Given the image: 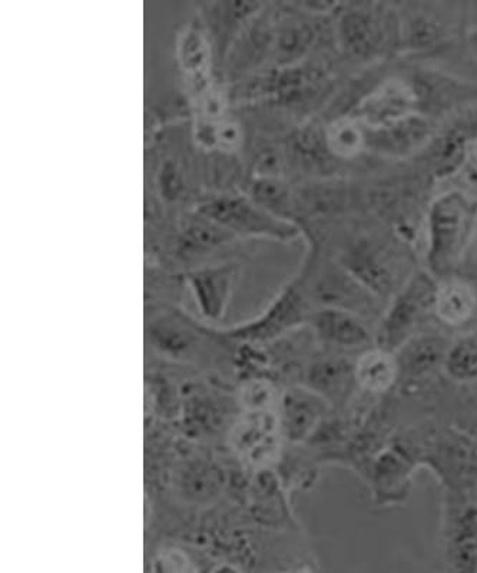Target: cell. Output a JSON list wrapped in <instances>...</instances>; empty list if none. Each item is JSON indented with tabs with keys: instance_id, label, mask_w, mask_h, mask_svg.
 Returning <instances> with one entry per match:
<instances>
[{
	"instance_id": "9a60e30c",
	"label": "cell",
	"mask_w": 477,
	"mask_h": 573,
	"mask_svg": "<svg viewBox=\"0 0 477 573\" xmlns=\"http://www.w3.org/2000/svg\"><path fill=\"white\" fill-rule=\"evenodd\" d=\"M245 500L255 522L266 527H285L291 524L286 487L273 467L254 471L248 482Z\"/></svg>"
},
{
	"instance_id": "ba28073f",
	"label": "cell",
	"mask_w": 477,
	"mask_h": 573,
	"mask_svg": "<svg viewBox=\"0 0 477 573\" xmlns=\"http://www.w3.org/2000/svg\"><path fill=\"white\" fill-rule=\"evenodd\" d=\"M422 92L410 80L387 79L356 103L351 115L366 128L393 124L420 112Z\"/></svg>"
},
{
	"instance_id": "7a4b0ae2",
	"label": "cell",
	"mask_w": 477,
	"mask_h": 573,
	"mask_svg": "<svg viewBox=\"0 0 477 573\" xmlns=\"http://www.w3.org/2000/svg\"><path fill=\"white\" fill-rule=\"evenodd\" d=\"M477 229V197L451 189L430 202L426 216L428 272L445 279L462 263Z\"/></svg>"
},
{
	"instance_id": "52a82bcc",
	"label": "cell",
	"mask_w": 477,
	"mask_h": 573,
	"mask_svg": "<svg viewBox=\"0 0 477 573\" xmlns=\"http://www.w3.org/2000/svg\"><path fill=\"white\" fill-rule=\"evenodd\" d=\"M229 442L235 458L254 471L273 467L280 456L282 438L277 410L241 411L229 432Z\"/></svg>"
},
{
	"instance_id": "7c38bea8",
	"label": "cell",
	"mask_w": 477,
	"mask_h": 573,
	"mask_svg": "<svg viewBox=\"0 0 477 573\" xmlns=\"http://www.w3.org/2000/svg\"><path fill=\"white\" fill-rule=\"evenodd\" d=\"M295 4L297 12L280 13L274 23L271 60L274 68H288L299 65L307 58L318 41V25L309 13Z\"/></svg>"
},
{
	"instance_id": "d6986e66",
	"label": "cell",
	"mask_w": 477,
	"mask_h": 573,
	"mask_svg": "<svg viewBox=\"0 0 477 573\" xmlns=\"http://www.w3.org/2000/svg\"><path fill=\"white\" fill-rule=\"evenodd\" d=\"M352 381H356V366L343 357L324 356L314 359L307 366L302 386L332 404L346 393Z\"/></svg>"
},
{
	"instance_id": "9c48e42d",
	"label": "cell",
	"mask_w": 477,
	"mask_h": 573,
	"mask_svg": "<svg viewBox=\"0 0 477 573\" xmlns=\"http://www.w3.org/2000/svg\"><path fill=\"white\" fill-rule=\"evenodd\" d=\"M328 401L306 386H291L280 393L277 406L282 442L299 447L309 442L323 423Z\"/></svg>"
},
{
	"instance_id": "cb8c5ba5",
	"label": "cell",
	"mask_w": 477,
	"mask_h": 573,
	"mask_svg": "<svg viewBox=\"0 0 477 573\" xmlns=\"http://www.w3.org/2000/svg\"><path fill=\"white\" fill-rule=\"evenodd\" d=\"M448 562L453 573L477 572V518L466 515L453 535L448 548Z\"/></svg>"
},
{
	"instance_id": "8fae6325",
	"label": "cell",
	"mask_w": 477,
	"mask_h": 573,
	"mask_svg": "<svg viewBox=\"0 0 477 573\" xmlns=\"http://www.w3.org/2000/svg\"><path fill=\"white\" fill-rule=\"evenodd\" d=\"M219 390H208L207 387H197L188 383L179 395V414L184 429L193 438H207L223 430V426L235 414H231V406L239 405L237 399L229 401L226 397L217 395Z\"/></svg>"
},
{
	"instance_id": "603a6c76",
	"label": "cell",
	"mask_w": 477,
	"mask_h": 573,
	"mask_svg": "<svg viewBox=\"0 0 477 573\" xmlns=\"http://www.w3.org/2000/svg\"><path fill=\"white\" fill-rule=\"evenodd\" d=\"M399 368L395 354L382 352L380 349L370 350L363 354L356 363V381L368 392L380 393L387 390L396 382Z\"/></svg>"
},
{
	"instance_id": "f1b7e54d",
	"label": "cell",
	"mask_w": 477,
	"mask_h": 573,
	"mask_svg": "<svg viewBox=\"0 0 477 573\" xmlns=\"http://www.w3.org/2000/svg\"><path fill=\"white\" fill-rule=\"evenodd\" d=\"M477 573V572H476Z\"/></svg>"
},
{
	"instance_id": "5bb4252c",
	"label": "cell",
	"mask_w": 477,
	"mask_h": 573,
	"mask_svg": "<svg viewBox=\"0 0 477 573\" xmlns=\"http://www.w3.org/2000/svg\"><path fill=\"white\" fill-rule=\"evenodd\" d=\"M264 3L258 2H214L207 4L204 22L211 35L212 49L220 68L226 63L231 49L241 32L257 15Z\"/></svg>"
},
{
	"instance_id": "30bf717a",
	"label": "cell",
	"mask_w": 477,
	"mask_h": 573,
	"mask_svg": "<svg viewBox=\"0 0 477 573\" xmlns=\"http://www.w3.org/2000/svg\"><path fill=\"white\" fill-rule=\"evenodd\" d=\"M237 278L235 264L202 265L184 276L207 323L219 324L224 320Z\"/></svg>"
},
{
	"instance_id": "4316f807",
	"label": "cell",
	"mask_w": 477,
	"mask_h": 573,
	"mask_svg": "<svg viewBox=\"0 0 477 573\" xmlns=\"http://www.w3.org/2000/svg\"><path fill=\"white\" fill-rule=\"evenodd\" d=\"M212 573H240L233 566H221L217 568V570Z\"/></svg>"
},
{
	"instance_id": "4fadbf2b",
	"label": "cell",
	"mask_w": 477,
	"mask_h": 573,
	"mask_svg": "<svg viewBox=\"0 0 477 573\" xmlns=\"http://www.w3.org/2000/svg\"><path fill=\"white\" fill-rule=\"evenodd\" d=\"M433 135V125L424 113H414L393 124L366 128L367 153L386 158H404L423 148Z\"/></svg>"
},
{
	"instance_id": "e0dca14e",
	"label": "cell",
	"mask_w": 477,
	"mask_h": 573,
	"mask_svg": "<svg viewBox=\"0 0 477 573\" xmlns=\"http://www.w3.org/2000/svg\"><path fill=\"white\" fill-rule=\"evenodd\" d=\"M307 326L325 348L358 349L371 343L370 331L360 317L351 311L330 307L315 309Z\"/></svg>"
},
{
	"instance_id": "ac0fdd59",
	"label": "cell",
	"mask_w": 477,
	"mask_h": 573,
	"mask_svg": "<svg viewBox=\"0 0 477 573\" xmlns=\"http://www.w3.org/2000/svg\"><path fill=\"white\" fill-rule=\"evenodd\" d=\"M452 343L437 334L413 335L395 353L399 373L408 377H422L445 364Z\"/></svg>"
},
{
	"instance_id": "277c9868",
	"label": "cell",
	"mask_w": 477,
	"mask_h": 573,
	"mask_svg": "<svg viewBox=\"0 0 477 573\" xmlns=\"http://www.w3.org/2000/svg\"><path fill=\"white\" fill-rule=\"evenodd\" d=\"M314 310L315 307L299 274L282 287L262 315L221 331L234 343L267 345L307 326Z\"/></svg>"
},
{
	"instance_id": "d4e9b609",
	"label": "cell",
	"mask_w": 477,
	"mask_h": 573,
	"mask_svg": "<svg viewBox=\"0 0 477 573\" xmlns=\"http://www.w3.org/2000/svg\"><path fill=\"white\" fill-rule=\"evenodd\" d=\"M443 366L448 376L457 382L477 381V334H467L455 341Z\"/></svg>"
},
{
	"instance_id": "7402d4cb",
	"label": "cell",
	"mask_w": 477,
	"mask_h": 573,
	"mask_svg": "<svg viewBox=\"0 0 477 573\" xmlns=\"http://www.w3.org/2000/svg\"><path fill=\"white\" fill-rule=\"evenodd\" d=\"M324 130L330 153L335 159H353L366 153V126L351 113L330 122Z\"/></svg>"
},
{
	"instance_id": "3957f363",
	"label": "cell",
	"mask_w": 477,
	"mask_h": 573,
	"mask_svg": "<svg viewBox=\"0 0 477 573\" xmlns=\"http://www.w3.org/2000/svg\"><path fill=\"white\" fill-rule=\"evenodd\" d=\"M337 44L354 59L377 58L401 41V22L389 4H340Z\"/></svg>"
},
{
	"instance_id": "484cf974",
	"label": "cell",
	"mask_w": 477,
	"mask_h": 573,
	"mask_svg": "<svg viewBox=\"0 0 477 573\" xmlns=\"http://www.w3.org/2000/svg\"><path fill=\"white\" fill-rule=\"evenodd\" d=\"M191 558L181 549L171 548L160 552L154 562V573H193Z\"/></svg>"
},
{
	"instance_id": "83f0119b",
	"label": "cell",
	"mask_w": 477,
	"mask_h": 573,
	"mask_svg": "<svg viewBox=\"0 0 477 573\" xmlns=\"http://www.w3.org/2000/svg\"><path fill=\"white\" fill-rule=\"evenodd\" d=\"M287 573H310L309 571H295V572H287Z\"/></svg>"
},
{
	"instance_id": "ffe728a7",
	"label": "cell",
	"mask_w": 477,
	"mask_h": 573,
	"mask_svg": "<svg viewBox=\"0 0 477 573\" xmlns=\"http://www.w3.org/2000/svg\"><path fill=\"white\" fill-rule=\"evenodd\" d=\"M476 302L470 284L459 278H445L439 282L434 312L443 323L461 326L474 315Z\"/></svg>"
},
{
	"instance_id": "6da1fadb",
	"label": "cell",
	"mask_w": 477,
	"mask_h": 573,
	"mask_svg": "<svg viewBox=\"0 0 477 573\" xmlns=\"http://www.w3.org/2000/svg\"><path fill=\"white\" fill-rule=\"evenodd\" d=\"M146 343L158 357L177 364L219 363L233 368L235 343L221 329L200 323L176 306L157 307L146 320Z\"/></svg>"
},
{
	"instance_id": "44dd1931",
	"label": "cell",
	"mask_w": 477,
	"mask_h": 573,
	"mask_svg": "<svg viewBox=\"0 0 477 573\" xmlns=\"http://www.w3.org/2000/svg\"><path fill=\"white\" fill-rule=\"evenodd\" d=\"M247 196L273 216L297 224L296 194L280 177H255Z\"/></svg>"
},
{
	"instance_id": "2e32d148",
	"label": "cell",
	"mask_w": 477,
	"mask_h": 573,
	"mask_svg": "<svg viewBox=\"0 0 477 573\" xmlns=\"http://www.w3.org/2000/svg\"><path fill=\"white\" fill-rule=\"evenodd\" d=\"M177 494L192 505L214 504L223 494L226 475L220 463L206 456H192L182 461L174 473Z\"/></svg>"
},
{
	"instance_id": "5b68a950",
	"label": "cell",
	"mask_w": 477,
	"mask_h": 573,
	"mask_svg": "<svg viewBox=\"0 0 477 573\" xmlns=\"http://www.w3.org/2000/svg\"><path fill=\"white\" fill-rule=\"evenodd\" d=\"M439 282L428 269L414 273L400 288L377 329V349L390 354L414 335L424 317L434 312Z\"/></svg>"
},
{
	"instance_id": "8992f818",
	"label": "cell",
	"mask_w": 477,
	"mask_h": 573,
	"mask_svg": "<svg viewBox=\"0 0 477 573\" xmlns=\"http://www.w3.org/2000/svg\"><path fill=\"white\" fill-rule=\"evenodd\" d=\"M198 214L221 227L231 235L268 236L277 241H292L301 234V227L281 220L264 210L243 194H224L200 203Z\"/></svg>"
}]
</instances>
